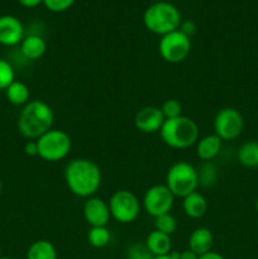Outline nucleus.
Masks as SVG:
<instances>
[{"label":"nucleus","instance_id":"1","mask_svg":"<svg viewBox=\"0 0 258 259\" xmlns=\"http://www.w3.org/2000/svg\"><path fill=\"white\" fill-rule=\"evenodd\" d=\"M65 181L73 195L89 199L100 189L101 171L91 159L75 158L66 166Z\"/></svg>","mask_w":258,"mask_h":259},{"label":"nucleus","instance_id":"2","mask_svg":"<svg viewBox=\"0 0 258 259\" xmlns=\"http://www.w3.org/2000/svg\"><path fill=\"white\" fill-rule=\"evenodd\" d=\"M53 121L55 113L52 108L42 100H32L23 106L18 116V131L29 141H37L52 129Z\"/></svg>","mask_w":258,"mask_h":259},{"label":"nucleus","instance_id":"3","mask_svg":"<svg viewBox=\"0 0 258 259\" xmlns=\"http://www.w3.org/2000/svg\"><path fill=\"white\" fill-rule=\"evenodd\" d=\"M159 134L162 141L171 148L186 149L197 143L200 131L195 120L181 115L174 119H166Z\"/></svg>","mask_w":258,"mask_h":259},{"label":"nucleus","instance_id":"4","mask_svg":"<svg viewBox=\"0 0 258 259\" xmlns=\"http://www.w3.org/2000/svg\"><path fill=\"white\" fill-rule=\"evenodd\" d=\"M181 22L180 10L168 2L153 3L143 14V23L147 29L161 37L179 29Z\"/></svg>","mask_w":258,"mask_h":259},{"label":"nucleus","instance_id":"5","mask_svg":"<svg viewBox=\"0 0 258 259\" xmlns=\"http://www.w3.org/2000/svg\"><path fill=\"white\" fill-rule=\"evenodd\" d=\"M166 185L175 197L184 199L197 190L200 185L199 171L191 163L180 161L172 164L166 175Z\"/></svg>","mask_w":258,"mask_h":259},{"label":"nucleus","instance_id":"6","mask_svg":"<svg viewBox=\"0 0 258 259\" xmlns=\"http://www.w3.org/2000/svg\"><path fill=\"white\" fill-rule=\"evenodd\" d=\"M38 157L47 162H58L68 156L72 147L71 137L62 129H51L37 139Z\"/></svg>","mask_w":258,"mask_h":259},{"label":"nucleus","instance_id":"7","mask_svg":"<svg viewBox=\"0 0 258 259\" xmlns=\"http://www.w3.org/2000/svg\"><path fill=\"white\" fill-rule=\"evenodd\" d=\"M109 209L113 219L120 224H129L139 217L141 202L129 190H118L109 200Z\"/></svg>","mask_w":258,"mask_h":259},{"label":"nucleus","instance_id":"8","mask_svg":"<svg viewBox=\"0 0 258 259\" xmlns=\"http://www.w3.org/2000/svg\"><path fill=\"white\" fill-rule=\"evenodd\" d=\"M158 51L166 62L180 63L190 55L191 39L180 29L174 30L168 34L162 35L158 43Z\"/></svg>","mask_w":258,"mask_h":259},{"label":"nucleus","instance_id":"9","mask_svg":"<svg viewBox=\"0 0 258 259\" xmlns=\"http://www.w3.org/2000/svg\"><path fill=\"white\" fill-rule=\"evenodd\" d=\"M244 119L239 110L234 108H224L218 111L214 119V133L222 141H232L242 134Z\"/></svg>","mask_w":258,"mask_h":259},{"label":"nucleus","instance_id":"10","mask_svg":"<svg viewBox=\"0 0 258 259\" xmlns=\"http://www.w3.org/2000/svg\"><path fill=\"white\" fill-rule=\"evenodd\" d=\"M175 204V196L166 185L149 187L143 196V207L151 217L168 214Z\"/></svg>","mask_w":258,"mask_h":259},{"label":"nucleus","instance_id":"11","mask_svg":"<svg viewBox=\"0 0 258 259\" xmlns=\"http://www.w3.org/2000/svg\"><path fill=\"white\" fill-rule=\"evenodd\" d=\"M82 212L90 227H106L111 219L109 204L100 197H89L83 204Z\"/></svg>","mask_w":258,"mask_h":259},{"label":"nucleus","instance_id":"12","mask_svg":"<svg viewBox=\"0 0 258 259\" xmlns=\"http://www.w3.org/2000/svg\"><path fill=\"white\" fill-rule=\"evenodd\" d=\"M164 120L166 119L162 114L161 108L144 106L137 111L136 116H134V125L142 133L152 134L161 131Z\"/></svg>","mask_w":258,"mask_h":259},{"label":"nucleus","instance_id":"13","mask_svg":"<svg viewBox=\"0 0 258 259\" xmlns=\"http://www.w3.org/2000/svg\"><path fill=\"white\" fill-rule=\"evenodd\" d=\"M24 39L23 23L14 15L5 14L0 17V45L13 47Z\"/></svg>","mask_w":258,"mask_h":259},{"label":"nucleus","instance_id":"14","mask_svg":"<svg viewBox=\"0 0 258 259\" xmlns=\"http://www.w3.org/2000/svg\"><path fill=\"white\" fill-rule=\"evenodd\" d=\"M212 244H214V235L211 230L205 227L196 228L189 237V249L196 253L197 255L210 252Z\"/></svg>","mask_w":258,"mask_h":259},{"label":"nucleus","instance_id":"15","mask_svg":"<svg viewBox=\"0 0 258 259\" xmlns=\"http://www.w3.org/2000/svg\"><path fill=\"white\" fill-rule=\"evenodd\" d=\"M144 244L153 257L167 255L172 252L171 235L164 234V233L158 232L156 229L147 235Z\"/></svg>","mask_w":258,"mask_h":259},{"label":"nucleus","instance_id":"16","mask_svg":"<svg viewBox=\"0 0 258 259\" xmlns=\"http://www.w3.org/2000/svg\"><path fill=\"white\" fill-rule=\"evenodd\" d=\"M222 142V139L215 133L202 137L196 143V156L201 161L210 162L220 153Z\"/></svg>","mask_w":258,"mask_h":259},{"label":"nucleus","instance_id":"17","mask_svg":"<svg viewBox=\"0 0 258 259\" xmlns=\"http://www.w3.org/2000/svg\"><path fill=\"white\" fill-rule=\"evenodd\" d=\"M207 206H209L207 200L205 199L204 195L197 191L185 196L184 201H182L184 212L191 219H200L204 217L207 211Z\"/></svg>","mask_w":258,"mask_h":259},{"label":"nucleus","instance_id":"18","mask_svg":"<svg viewBox=\"0 0 258 259\" xmlns=\"http://www.w3.org/2000/svg\"><path fill=\"white\" fill-rule=\"evenodd\" d=\"M20 51L28 60H38L47 51V43L40 35L30 34L24 37L20 43Z\"/></svg>","mask_w":258,"mask_h":259},{"label":"nucleus","instance_id":"19","mask_svg":"<svg viewBox=\"0 0 258 259\" xmlns=\"http://www.w3.org/2000/svg\"><path fill=\"white\" fill-rule=\"evenodd\" d=\"M27 259H58L57 249L48 240H35L28 249Z\"/></svg>","mask_w":258,"mask_h":259},{"label":"nucleus","instance_id":"20","mask_svg":"<svg viewBox=\"0 0 258 259\" xmlns=\"http://www.w3.org/2000/svg\"><path fill=\"white\" fill-rule=\"evenodd\" d=\"M5 94H7L9 103H12L13 105H25L27 103H29V88L22 81H13L5 90Z\"/></svg>","mask_w":258,"mask_h":259},{"label":"nucleus","instance_id":"21","mask_svg":"<svg viewBox=\"0 0 258 259\" xmlns=\"http://www.w3.org/2000/svg\"><path fill=\"white\" fill-rule=\"evenodd\" d=\"M238 161L245 167L258 166V142H245L238 149Z\"/></svg>","mask_w":258,"mask_h":259},{"label":"nucleus","instance_id":"22","mask_svg":"<svg viewBox=\"0 0 258 259\" xmlns=\"http://www.w3.org/2000/svg\"><path fill=\"white\" fill-rule=\"evenodd\" d=\"M110 240L111 234L106 227H91L88 233V242L94 248H105Z\"/></svg>","mask_w":258,"mask_h":259},{"label":"nucleus","instance_id":"23","mask_svg":"<svg viewBox=\"0 0 258 259\" xmlns=\"http://www.w3.org/2000/svg\"><path fill=\"white\" fill-rule=\"evenodd\" d=\"M154 228H156V230H158V232L172 235L176 232L177 222L176 219H175L174 215H171V212H168V214H163L154 218Z\"/></svg>","mask_w":258,"mask_h":259},{"label":"nucleus","instance_id":"24","mask_svg":"<svg viewBox=\"0 0 258 259\" xmlns=\"http://www.w3.org/2000/svg\"><path fill=\"white\" fill-rule=\"evenodd\" d=\"M15 80L13 66L8 61L0 58V90H7L8 86Z\"/></svg>","mask_w":258,"mask_h":259},{"label":"nucleus","instance_id":"25","mask_svg":"<svg viewBox=\"0 0 258 259\" xmlns=\"http://www.w3.org/2000/svg\"><path fill=\"white\" fill-rule=\"evenodd\" d=\"M161 111L164 119H174L182 115V105L176 99H168L162 104Z\"/></svg>","mask_w":258,"mask_h":259},{"label":"nucleus","instance_id":"26","mask_svg":"<svg viewBox=\"0 0 258 259\" xmlns=\"http://www.w3.org/2000/svg\"><path fill=\"white\" fill-rule=\"evenodd\" d=\"M76 0H43V4L48 10L55 13L65 12L73 5Z\"/></svg>","mask_w":258,"mask_h":259},{"label":"nucleus","instance_id":"27","mask_svg":"<svg viewBox=\"0 0 258 259\" xmlns=\"http://www.w3.org/2000/svg\"><path fill=\"white\" fill-rule=\"evenodd\" d=\"M128 259H153L146 244H133L128 249Z\"/></svg>","mask_w":258,"mask_h":259},{"label":"nucleus","instance_id":"28","mask_svg":"<svg viewBox=\"0 0 258 259\" xmlns=\"http://www.w3.org/2000/svg\"><path fill=\"white\" fill-rule=\"evenodd\" d=\"M179 29L186 35L191 37L196 32V25H195V23L192 20H186V22H181V25H180Z\"/></svg>","mask_w":258,"mask_h":259},{"label":"nucleus","instance_id":"29","mask_svg":"<svg viewBox=\"0 0 258 259\" xmlns=\"http://www.w3.org/2000/svg\"><path fill=\"white\" fill-rule=\"evenodd\" d=\"M24 152L25 154L30 157L38 156V146L37 141H28L24 146Z\"/></svg>","mask_w":258,"mask_h":259},{"label":"nucleus","instance_id":"30","mask_svg":"<svg viewBox=\"0 0 258 259\" xmlns=\"http://www.w3.org/2000/svg\"><path fill=\"white\" fill-rule=\"evenodd\" d=\"M20 5L25 8H35L39 4H42L43 0H18Z\"/></svg>","mask_w":258,"mask_h":259},{"label":"nucleus","instance_id":"31","mask_svg":"<svg viewBox=\"0 0 258 259\" xmlns=\"http://www.w3.org/2000/svg\"><path fill=\"white\" fill-rule=\"evenodd\" d=\"M179 259H199V255H197L195 252H192V250L186 249V250H182V252H180Z\"/></svg>","mask_w":258,"mask_h":259},{"label":"nucleus","instance_id":"32","mask_svg":"<svg viewBox=\"0 0 258 259\" xmlns=\"http://www.w3.org/2000/svg\"><path fill=\"white\" fill-rule=\"evenodd\" d=\"M199 259H225V258L223 257L220 253H217V252H212V250H210V252L205 253V254L199 255Z\"/></svg>","mask_w":258,"mask_h":259},{"label":"nucleus","instance_id":"33","mask_svg":"<svg viewBox=\"0 0 258 259\" xmlns=\"http://www.w3.org/2000/svg\"><path fill=\"white\" fill-rule=\"evenodd\" d=\"M153 259H174L169 254L167 255H159V257H153Z\"/></svg>","mask_w":258,"mask_h":259},{"label":"nucleus","instance_id":"34","mask_svg":"<svg viewBox=\"0 0 258 259\" xmlns=\"http://www.w3.org/2000/svg\"><path fill=\"white\" fill-rule=\"evenodd\" d=\"M2 190H3V181L2 179H0V194H2Z\"/></svg>","mask_w":258,"mask_h":259},{"label":"nucleus","instance_id":"35","mask_svg":"<svg viewBox=\"0 0 258 259\" xmlns=\"http://www.w3.org/2000/svg\"><path fill=\"white\" fill-rule=\"evenodd\" d=\"M255 210H257V212H258V197H257V200H255Z\"/></svg>","mask_w":258,"mask_h":259},{"label":"nucleus","instance_id":"36","mask_svg":"<svg viewBox=\"0 0 258 259\" xmlns=\"http://www.w3.org/2000/svg\"><path fill=\"white\" fill-rule=\"evenodd\" d=\"M0 259H14V258H10V257H2Z\"/></svg>","mask_w":258,"mask_h":259},{"label":"nucleus","instance_id":"37","mask_svg":"<svg viewBox=\"0 0 258 259\" xmlns=\"http://www.w3.org/2000/svg\"><path fill=\"white\" fill-rule=\"evenodd\" d=\"M3 257V254H2V248H0V258Z\"/></svg>","mask_w":258,"mask_h":259}]
</instances>
